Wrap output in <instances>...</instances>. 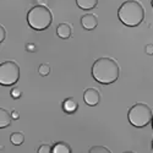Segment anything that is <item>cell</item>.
<instances>
[{"label":"cell","mask_w":153,"mask_h":153,"mask_svg":"<svg viewBox=\"0 0 153 153\" xmlns=\"http://www.w3.org/2000/svg\"><path fill=\"white\" fill-rule=\"evenodd\" d=\"M79 109V103L76 102L75 98L69 97L62 102V110L68 114H74L76 110Z\"/></svg>","instance_id":"9c48e42d"},{"label":"cell","mask_w":153,"mask_h":153,"mask_svg":"<svg viewBox=\"0 0 153 153\" xmlns=\"http://www.w3.org/2000/svg\"><path fill=\"white\" fill-rule=\"evenodd\" d=\"M26 49L28 50V52H36V45L33 43H28L26 45Z\"/></svg>","instance_id":"ffe728a7"},{"label":"cell","mask_w":153,"mask_h":153,"mask_svg":"<svg viewBox=\"0 0 153 153\" xmlns=\"http://www.w3.org/2000/svg\"><path fill=\"white\" fill-rule=\"evenodd\" d=\"M152 147H153V142H152Z\"/></svg>","instance_id":"cb8c5ba5"},{"label":"cell","mask_w":153,"mask_h":153,"mask_svg":"<svg viewBox=\"0 0 153 153\" xmlns=\"http://www.w3.org/2000/svg\"><path fill=\"white\" fill-rule=\"evenodd\" d=\"M20 79V66L12 60H6L0 65V85L12 86Z\"/></svg>","instance_id":"5b68a950"},{"label":"cell","mask_w":153,"mask_h":153,"mask_svg":"<svg viewBox=\"0 0 153 153\" xmlns=\"http://www.w3.org/2000/svg\"><path fill=\"white\" fill-rule=\"evenodd\" d=\"M56 34L59 38H61V39H68V38L71 37L72 34V27L71 25L69 23H60L59 26L56 27Z\"/></svg>","instance_id":"ba28073f"},{"label":"cell","mask_w":153,"mask_h":153,"mask_svg":"<svg viewBox=\"0 0 153 153\" xmlns=\"http://www.w3.org/2000/svg\"><path fill=\"white\" fill-rule=\"evenodd\" d=\"M11 113H9L6 109L0 108V129H5V127L11 125Z\"/></svg>","instance_id":"30bf717a"},{"label":"cell","mask_w":153,"mask_h":153,"mask_svg":"<svg viewBox=\"0 0 153 153\" xmlns=\"http://www.w3.org/2000/svg\"><path fill=\"white\" fill-rule=\"evenodd\" d=\"M76 4L82 10H92L97 6L98 0H76Z\"/></svg>","instance_id":"8fae6325"},{"label":"cell","mask_w":153,"mask_h":153,"mask_svg":"<svg viewBox=\"0 0 153 153\" xmlns=\"http://www.w3.org/2000/svg\"><path fill=\"white\" fill-rule=\"evenodd\" d=\"M152 126H153V118H152Z\"/></svg>","instance_id":"7402d4cb"},{"label":"cell","mask_w":153,"mask_h":153,"mask_svg":"<svg viewBox=\"0 0 153 153\" xmlns=\"http://www.w3.org/2000/svg\"><path fill=\"white\" fill-rule=\"evenodd\" d=\"M38 72L41 76H48L50 74V66L48 64H41L39 68H38Z\"/></svg>","instance_id":"5bb4252c"},{"label":"cell","mask_w":153,"mask_h":153,"mask_svg":"<svg viewBox=\"0 0 153 153\" xmlns=\"http://www.w3.org/2000/svg\"><path fill=\"white\" fill-rule=\"evenodd\" d=\"M83 100L87 105L90 107H94L97 105L99 102H100V93L97 88H93V87H90L87 88L83 93Z\"/></svg>","instance_id":"8992f818"},{"label":"cell","mask_w":153,"mask_h":153,"mask_svg":"<svg viewBox=\"0 0 153 153\" xmlns=\"http://www.w3.org/2000/svg\"><path fill=\"white\" fill-rule=\"evenodd\" d=\"M10 94H11V97L14 98V99H19V98L22 96V92H21V90H20V88H17V87H14V88H12V90H11Z\"/></svg>","instance_id":"e0dca14e"},{"label":"cell","mask_w":153,"mask_h":153,"mask_svg":"<svg viewBox=\"0 0 153 153\" xmlns=\"http://www.w3.org/2000/svg\"><path fill=\"white\" fill-rule=\"evenodd\" d=\"M92 76L97 82L102 85L114 83L120 76V66L113 58H99L93 62Z\"/></svg>","instance_id":"6da1fadb"},{"label":"cell","mask_w":153,"mask_h":153,"mask_svg":"<svg viewBox=\"0 0 153 153\" xmlns=\"http://www.w3.org/2000/svg\"><path fill=\"white\" fill-rule=\"evenodd\" d=\"M82 27L87 31H93L98 26V19L94 14H86L81 17Z\"/></svg>","instance_id":"52a82bcc"},{"label":"cell","mask_w":153,"mask_h":153,"mask_svg":"<svg viewBox=\"0 0 153 153\" xmlns=\"http://www.w3.org/2000/svg\"><path fill=\"white\" fill-rule=\"evenodd\" d=\"M119 20L127 27H136L145 20V9L137 0H126L118 10Z\"/></svg>","instance_id":"7a4b0ae2"},{"label":"cell","mask_w":153,"mask_h":153,"mask_svg":"<svg viewBox=\"0 0 153 153\" xmlns=\"http://www.w3.org/2000/svg\"><path fill=\"white\" fill-rule=\"evenodd\" d=\"M127 118H129L130 124L135 127H145L152 121L153 113L147 104L136 103L129 109Z\"/></svg>","instance_id":"277c9868"},{"label":"cell","mask_w":153,"mask_h":153,"mask_svg":"<svg viewBox=\"0 0 153 153\" xmlns=\"http://www.w3.org/2000/svg\"><path fill=\"white\" fill-rule=\"evenodd\" d=\"M0 33H1V36H0V43H3L5 41V37H6V31H5L4 26H0Z\"/></svg>","instance_id":"d6986e66"},{"label":"cell","mask_w":153,"mask_h":153,"mask_svg":"<svg viewBox=\"0 0 153 153\" xmlns=\"http://www.w3.org/2000/svg\"><path fill=\"white\" fill-rule=\"evenodd\" d=\"M50 152H53V148L50 145H47V143L39 146V148H38V153H50Z\"/></svg>","instance_id":"2e32d148"},{"label":"cell","mask_w":153,"mask_h":153,"mask_svg":"<svg viewBox=\"0 0 153 153\" xmlns=\"http://www.w3.org/2000/svg\"><path fill=\"white\" fill-rule=\"evenodd\" d=\"M10 141L12 145L15 146H20L25 141V135L22 132H12L11 136H10Z\"/></svg>","instance_id":"4fadbf2b"},{"label":"cell","mask_w":153,"mask_h":153,"mask_svg":"<svg viewBox=\"0 0 153 153\" xmlns=\"http://www.w3.org/2000/svg\"><path fill=\"white\" fill-rule=\"evenodd\" d=\"M145 52L147 55H153V44L152 43H149L145 47Z\"/></svg>","instance_id":"ac0fdd59"},{"label":"cell","mask_w":153,"mask_h":153,"mask_svg":"<svg viewBox=\"0 0 153 153\" xmlns=\"http://www.w3.org/2000/svg\"><path fill=\"white\" fill-rule=\"evenodd\" d=\"M152 7H153V0H152Z\"/></svg>","instance_id":"603a6c76"},{"label":"cell","mask_w":153,"mask_h":153,"mask_svg":"<svg viewBox=\"0 0 153 153\" xmlns=\"http://www.w3.org/2000/svg\"><path fill=\"white\" fill-rule=\"evenodd\" d=\"M27 22L36 31L47 30L53 22V14L45 5H36L27 12Z\"/></svg>","instance_id":"3957f363"},{"label":"cell","mask_w":153,"mask_h":153,"mask_svg":"<svg viewBox=\"0 0 153 153\" xmlns=\"http://www.w3.org/2000/svg\"><path fill=\"white\" fill-rule=\"evenodd\" d=\"M11 117H12V119L17 120V119L20 118V115H19V111H17V110H12V111H11Z\"/></svg>","instance_id":"44dd1931"},{"label":"cell","mask_w":153,"mask_h":153,"mask_svg":"<svg viewBox=\"0 0 153 153\" xmlns=\"http://www.w3.org/2000/svg\"><path fill=\"white\" fill-rule=\"evenodd\" d=\"M110 153V149H108L107 147L103 146H93L90 148V153Z\"/></svg>","instance_id":"9a60e30c"},{"label":"cell","mask_w":153,"mask_h":153,"mask_svg":"<svg viewBox=\"0 0 153 153\" xmlns=\"http://www.w3.org/2000/svg\"><path fill=\"white\" fill-rule=\"evenodd\" d=\"M71 147L66 142H56L53 147L54 153H71Z\"/></svg>","instance_id":"7c38bea8"}]
</instances>
